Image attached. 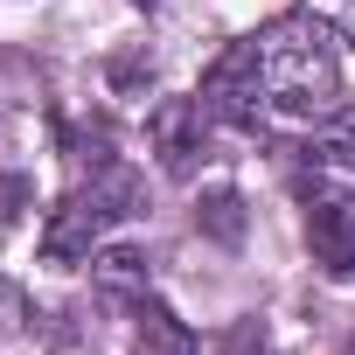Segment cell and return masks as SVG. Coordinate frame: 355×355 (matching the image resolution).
Returning <instances> with one entry per match:
<instances>
[{"label": "cell", "instance_id": "cell-1", "mask_svg": "<svg viewBox=\"0 0 355 355\" xmlns=\"http://www.w3.org/2000/svg\"><path fill=\"white\" fill-rule=\"evenodd\" d=\"M258 63H265V112L279 119H327L341 105V49L320 21H279L258 35Z\"/></svg>", "mask_w": 355, "mask_h": 355}, {"label": "cell", "instance_id": "cell-2", "mask_svg": "<svg viewBox=\"0 0 355 355\" xmlns=\"http://www.w3.org/2000/svg\"><path fill=\"white\" fill-rule=\"evenodd\" d=\"M139 209V174L132 167H119V160H105L91 182L42 223V258L49 265H77V258H91V244L112 230V223H125Z\"/></svg>", "mask_w": 355, "mask_h": 355}, {"label": "cell", "instance_id": "cell-3", "mask_svg": "<svg viewBox=\"0 0 355 355\" xmlns=\"http://www.w3.org/2000/svg\"><path fill=\"white\" fill-rule=\"evenodd\" d=\"M202 105L230 132H258V119H265V63H258V42H230L202 70Z\"/></svg>", "mask_w": 355, "mask_h": 355}, {"label": "cell", "instance_id": "cell-4", "mask_svg": "<svg viewBox=\"0 0 355 355\" xmlns=\"http://www.w3.org/2000/svg\"><path fill=\"white\" fill-rule=\"evenodd\" d=\"M202 125H209V105H196V98H160V105H153L146 139H153V153H160V167L174 174V182H189V174H196V160H202Z\"/></svg>", "mask_w": 355, "mask_h": 355}, {"label": "cell", "instance_id": "cell-5", "mask_svg": "<svg viewBox=\"0 0 355 355\" xmlns=\"http://www.w3.org/2000/svg\"><path fill=\"white\" fill-rule=\"evenodd\" d=\"M306 237H313V258L334 279H355V202H313Z\"/></svg>", "mask_w": 355, "mask_h": 355}, {"label": "cell", "instance_id": "cell-6", "mask_svg": "<svg viewBox=\"0 0 355 355\" xmlns=\"http://www.w3.org/2000/svg\"><path fill=\"white\" fill-rule=\"evenodd\" d=\"M132 355H196V334L182 313H167L160 300L139 293V313H132Z\"/></svg>", "mask_w": 355, "mask_h": 355}, {"label": "cell", "instance_id": "cell-7", "mask_svg": "<svg viewBox=\"0 0 355 355\" xmlns=\"http://www.w3.org/2000/svg\"><path fill=\"white\" fill-rule=\"evenodd\" d=\"M91 279H98L105 293H146V251L112 244V251H98V258H91Z\"/></svg>", "mask_w": 355, "mask_h": 355}, {"label": "cell", "instance_id": "cell-8", "mask_svg": "<svg viewBox=\"0 0 355 355\" xmlns=\"http://www.w3.org/2000/svg\"><path fill=\"white\" fill-rule=\"evenodd\" d=\"M196 230L216 237V244H237V237H244V196H237V189H209L202 209H196Z\"/></svg>", "mask_w": 355, "mask_h": 355}, {"label": "cell", "instance_id": "cell-9", "mask_svg": "<svg viewBox=\"0 0 355 355\" xmlns=\"http://www.w3.org/2000/svg\"><path fill=\"white\" fill-rule=\"evenodd\" d=\"M313 160H334V167H355V119L348 125H334L320 146H313Z\"/></svg>", "mask_w": 355, "mask_h": 355}, {"label": "cell", "instance_id": "cell-10", "mask_svg": "<svg viewBox=\"0 0 355 355\" xmlns=\"http://www.w3.org/2000/svg\"><path fill=\"white\" fill-rule=\"evenodd\" d=\"M132 8H153V0H132Z\"/></svg>", "mask_w": 355, "mask_h": 355}, {"label": "cell", "instance_id": "cell-11", "mask_svg": "<svg viewBox=\"0 0 355 355\" xmlns=\"http://www.w3.org/2000/svg\"><path fill=\"white\" fill-rule=\"evenodd\" d=\"M348 355H355V341H348Z\"/></svg>", "mask_w": 355, "mask_h": 355}]
</instances>
